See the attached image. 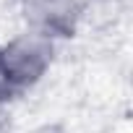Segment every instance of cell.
Instances as JSON below:
<instances>
[{"label":"cell","mask_w":133,"mask_h":133,"mask_svg":"<svg viewBox=\"0 0 133 133\" xmlns=\"http://www.w3.org/2000/svg\"><path fill=\"white\" fill-rule=\"evenodd\" d=\"M52 39L37 31H24L0 47V81L5 91L34 86L52 63Z\"/></svg>","instance_id":"obj_1"},{"label":"cell","mask_w":133,"mask_h":133,"mask_svg":"<svg viewBox=\"0 0 133 133\" xmlns=\"http://www.w3.org/2000/svg\"><path fill=\"white\" fill-rule=\"evenodd\" d=\"M21 8L29 31H37L50 39L73 37L81 16L78 0H21Z\"/></svg>","instance_id":"obj_2"},{"label":"cell","mask_w":133,"mask_h":133,"mask_svg":"<svg viewBox=\"0 0 133 133\" xmlns=\"http://www.w3.org/2000/svg\"><path fill=\"white\" fill-rule=\"evenodd\" d=\"M5 94H8V91H5V86H3V81H0V99H3Z\"/></svg>","instance_id":"obj_3"}]
</instances>
